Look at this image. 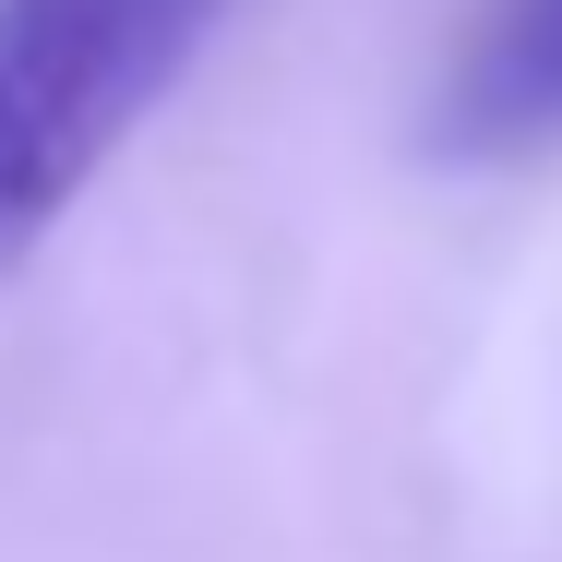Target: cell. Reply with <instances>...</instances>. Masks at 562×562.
<instances>
[{"instance_id": "cell-1", "label": "cell", "mask_w": 562, "mask_h": 562, "mask_svg": "<svg viewBox=\"0 0 562 562\" xmlns=\"http://www.w3.org/2000/svg\"><path fill=\"white\" fill-rule=\"evenodd\" d=\"M227 0H0V276L48 251Z\"/></svg>"}, {"instance_id": "cell-2", "label": "cell", "mask_w": 562, "mask_h": 562, "mask_svg": "<svg viewBox=\"0 0 562 562\" xmlns=\"http://www.w3.org/2000/svg\"><path fill=\"white\" fill-rule=\"evenodd\" d=\"M443 156H539L562 144V0H491L467 60L443 72L431 109Z\"/></svg>"}]
</instances>
